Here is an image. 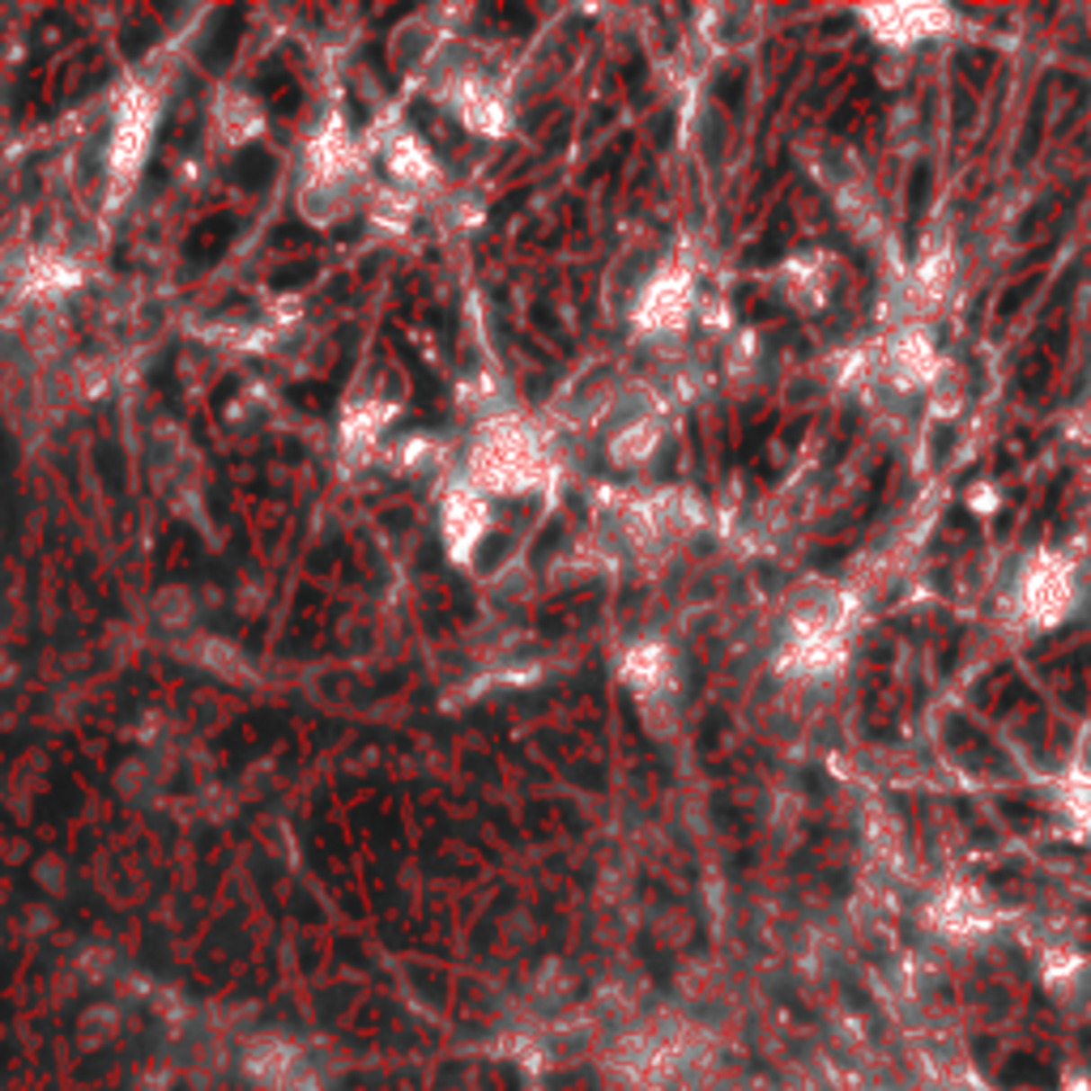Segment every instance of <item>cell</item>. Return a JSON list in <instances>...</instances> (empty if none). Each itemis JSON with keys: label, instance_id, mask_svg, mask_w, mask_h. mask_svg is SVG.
I'll return each mask as SVG.
<instances>
[{"label": "cell", "instance_id": "obj_2", "mask_svg": "<svg viewBox=\"0 0 1091 1091\" xmlns=\"http://www.w3.org/2000/svg\"><path fill=\"white\" fill-rule=\"evenodd\" d=\"M683 303H686V282H678V286H657V291L644 299V320H652V325H678L683 320Z\"/></svg>", "mask_w": 1091, "mask_h": 1091}, {"label": "cell", "instance_id": "obj_1", "mask_svg": "<svg viewBox=\"0 0 1091 1091\" xmlns=\"http://www.w3.org/2000/svg\"><path fill=\"white\" fill-rule=\"evenodd\" d=\"M1066 597H1070V588L1061 585V576H1049V571H1036L1032 580H1027V602H1032V610H1036V619H1058V610L1066 605Z\"/></svg>", "mask_w": 1091, "mask_h": 1091}]
</instances>
